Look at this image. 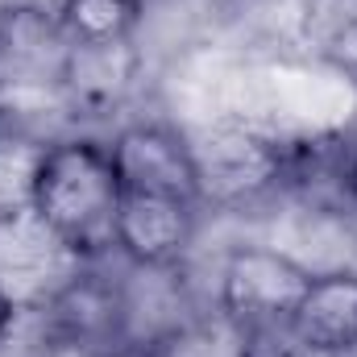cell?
Segmentation results:
<instances>
[{
  "mask_svg": "<svg viewBox=\"0 0 357 357\" xmlns=\"http://www.w3.org/2000/svg\"><path fill=\"white\" fill-rule=\"evenodd\" d=\"M121 178L108 146L91 137H59L38 150L29 178V212L59 237L75 262L116 254Z\"/></svg>",
  "mask_w": 357,
  "mask_h": 357,
  "instance_id": "obj_1",
  "label": "cell"
},
{
  "mask_svg": "<svg viewBox=\"0 0 357 357\" xmlns=\"http://www.w3.org/2000/svg\"><path fill=\"white\" fill-rule=\"evenodd\" d=\"M307 282H312V270L295 262L291 254L270 245H237L220 266L216 312L237 337L282 328L291 324Z\"/></svg>",
  "mask_w": 357,
  "mask_h": 357,
  "instance_id": "obj_2",
  "label": "cell"
},
{
  "mask_svg": "<svg viewBox=\"0 0 357 357\" xmlns=\"http://www.w3.org/2000/svg\"><path fill=\"white\" fill-rule=\"evenodd\" d=\"M195 175H199V204L204 208H245L274 191L287 175V146L258 129L220 125L191 142Z\"/></svg>",
  "mask_w": 357,
  "mask_h": 357,
  "instance_id": "obj_3",
  "label": "cell"
},
{
  "mask_svg": "<svg viewBox=\"0 0 357 357\" xmlns=\"http://www.w3.org/2000/svg\"><path fill=\"white\" fill-rule=\"evenodd\" d=\"M42 337L71 341L96 354H112L125 345V291L121 278L100 274L96 262H79L42 303Z\"/></svg>",
  "mask_w": 357,
  "mask_h": 357,
  "instance_id": "obj_4",
  "label": "cell"
},
{
  "mask_svg": "<svg viewBox=\"0 0 357 357\" xmlns=\"http://www.w3.org/2000/svg\"><path fill=\"white\" fill-rule=\"evenodd\" d=\"M112 167L121 178V191H142V195H167L183 204H199V175H195V154L191 142L162 125V121H133L112 133L108 142Z\"/></svg>",
  "mask_w": 357,
  "mask_h": 357,
  "instance_id": "obj_5",
  "label": "cell"
},
{
  "mask_svg": "<svg viewBox=\"0 0 357 357\" xmlns=\"http://www.w3.org/2000/svg\"><path fill=\"white\" fill-rule=\"evenodd\" d=\"M195 204L125 191L116 212V254L125 266H178L195 241Z\"/></svg>",
  "mask_w": 357,
  "mask_h": 357,
  "instance_id": "obj_6",
  "label": "cell"
},
{
  "mask_svg": "<svg viewBox=\"0 0 357 357\" xmlns=\"http://www.w3.org/2000/svg\"><path fill=\"white\" fill-rule=\"evenodd\" d=\"M137 79H142V50L133 42L67 46L59 71L63 108L75 116H108L133 96Z\"/></svg>",
  "mask_w": 357,
  "mask_h": 357,
  "instance_id": "obj_7",
  "label": "cell"
},
{
  "mask_svg": "<svg viewBox=\"0 0 357 357\" xmlns=\"http://www.w3.org/2000/svg\"><path fill=\"white\" fill-rule=\"evenodd\" d=\"M75 266L79 262L29 208L0 220V287L17 303H42Z\"/></svg>",
  "mask_w": 357,
  "mask_h": 357,
  "instance_id": "obj_8",
  "label": "cell"
},
{
  "mask_svg": "<svg viewBox=\"0 0 357 357\" xmlns=\"http://www.w3.org/2000/svg\"><path fill=\"white\" fill-rule=\"evenodd\" d=\"M291 333L320 357H345L357 349V270L312 274Z\"/></svg>",
  "mask_w": 357,
  "mask_h": 357,
  "instance_id": "obj_9",
  "label": "cell"
},
{
  "mask_svg": "<svg viewBox=\"0 0 357 357\" xmlns=\"http://www.w3.org/2000/svg\"><path fill=\"white\" fill-rule=\"evenodd\" d=\"M54 21L71 46L133 42L146 21V0H59Z\"/></svg>",
  "mask_w": 357,
  "mask_h": 357,
  "instance_id": "obj_10",
  "label": "cell"
},
{
  "mask_svg": "<svg viewBox=\"0 0 357 357\" xmlns=\"http://www.w3.org/2000/svg\"><path fill=\"white\" fill-rule=\"evenodd\" d=\"M299 33L316 59L357 75V0H303Z\"/></svg>",
  "mask_w": 357,
  "mask_h": 357,
  "instance_id": "obj_11",
  "label": "cell"
},
{
  "mask_svg": "<svg viewBox=\"0 0 357 357\" xmlns=\"http://www.w3.org/2000/svg\"><path fill=\"white\" fill-rule=\"evenodd\" d=\"M25 142H8L0 137V220L13 212L29 208V178H33V162L38 150H21Z\"/></svg>",
  "mask_w": 357,
  "mask_h": 357,
  "instance_id": "obj_12",
  "label": "cell"
},
{
  "mask_svg": "<svg viewBox=\"0 0 357 357\" xmlns=\"http://www.w3.org/2000/svg\"><path fill=\"white\" fill-rule=\"evenodd\" d=\"M17 312H21V303L0 287V345H4V337L13 333V324H17Z\"/></svg>",
  "mask_w": 357,
  "mask_h": 357,
  "instance_id": "obj_13",
  "label": "cell"
},
{
  "mask_svg": "<svg viewBox=\"0 0 357 357\" xmlns=\"http://www.w3.org/2000/svg\"><path fill=\"white\" fill-rule=\"evenodd\" d=\"M341 183H345V195L357 204V150L349 154V162H345V171H341Z\"/></svg>",
  "mask_w": 357,
  "mask_h": 357,
  "instance_id": "obj_14",
  "label": "cell"
},
{
  "mask_svg": "<svg viewBox=\"0 0 357 357\" xmlns=\"http://www.w3.org/2000/svg\"><path fill=\"white\" fill-rule=\"evenodd\" d=\"M104 357H146V354H137V349H112V354H104Z\"/></svg>",
  "mask_w": 357,
  "mask_h": 357,
  "instance_id": "obj_15",
  "label": "cell"
},
{
  "mask_svg": "<svg viewBox=\"0 0 357 357\" xmlns=\"http://www.w3.org/2000/svg\"><path fill=\"white\" fill-rule=\"evenodd\" d=\"M13 4H21V0H0V17H4V13H8Z\"/></svg>",
  "mask_w": 357,
  "mask_h": 357,
  "instance_id": "obj_16",
  "label": "cell"
}]
</instances>
